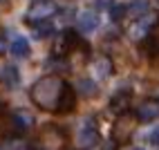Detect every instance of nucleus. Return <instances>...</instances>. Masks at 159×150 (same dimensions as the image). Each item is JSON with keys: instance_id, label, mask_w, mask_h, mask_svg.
<instances>
[{"instance_id": "f257e3e1", "label": "nucleus", "mask_w": 159, "mask_h": 150, "mask_svg": "<svg viewBox=\"0 0 159 150\" xmlns=\"http://www.w3.org/2000/svg\"><path fill=\"white\" fill-rule=\"evenodd\" d=\"M63 90H65V81H61L58 76H43L31 85V101L40 110L56 112Z\"/></svg>"}, {"instance_id": "f03ea898", "label": "nucleus", "mask_w": 159, "mask_h": 150, "mask_svg": "<svg viewBox=\"0 0 159 150\" xmlns=\"http://www.w3.org/2000/svg\"><path fill=\"white\" fill-rule=\"evenodd\" d=\"M155 25H157V14L155 11H148L141 18H134V23L128 27V34H130L132 40H143V38L150 36V31H152Z\"/></svg>"}, {"instance_id": "7ed1b4c3", "label": "nucleus", "mask_w": 159, "mask_h": 150, "mask_svg": "<svg viewBox=\"0 0 159 150\" xmlns=\"http://www.w3.org/2000/svg\"><path fill=\"white\" fill-rule=\"evenodd\" d=\"M134 121H137V114H130V112H123V114L116 116L114 128H112V139L116 143L130 139V134L134 132V125H137Z\"/></svg>"}, {"instance_id": "20e7f679", "label": "nucleus", "mask_w": 159, "mask_h": 150, "mask_svg": "<svg viewBox=\"0 0 159 150\" xmlns=\"http://www.w3.org/2000/svg\"><path fill=\"white\" fill-rule=\"evenodd\" d=\"M76 141L83 150H90V148H97L101 141V134H99V128L94 123V119H85L81 125V130L76 134Z\"/></svg>"}, {"instance_id": "39448f33", "label": "nucleus", "mask_w": 159, "mask_h": 150, "mask_svg": "<svg viewBox=\"0 0 159 150\" xmlns=\"http://www.w3.org/2000/svg\"><path fill=\"white\" fill-rule=\"evenodd\" d=\"M81 45V38L74 34V31H61V34L56 36V43H54V56H65L70 54V52L79 49Z\"/></svg>"}, {"instance_id": "423d86ee", "label": "nucleus", "mask_w": 159, "mask_h": 150, "mask_svg": "<svg viewBox=\"0 0 159 150\" xmlns=\"http://www.w3.org/2000/svg\"><path fill=\"white\" fill-rule=\"evenodd\" d=\"M58 11V7L52 2V0H36L34 5H31V9H29V23H38V20H49L52 16H54Z\"/></svg>"}, {"instance_id": "0eeeda50", "label": "nucleus", "mask_w": 159, "mask_h": 150, "mask_svg": "<svg viewBox=\"0 0 159 150\" xmlns=\"http://www.w3.org/2000/svg\"><path fill=\"white\" fill-rule=\"evenodd\" d=\"M31 123H34V116H31L29 112H25V110H18V112H14L11 116H9V121H7V125H9V132H11L14 137H20V134H25L29 128H31Z\"/></svg>"}, {"instance_id": "6e6552de", "label": "nucleus", "mask_w": 159, "mask_h": 150, "mask_svg": "<svg viewBox=\"0 0 159 150\" xmlns=\"http://www.w3.org/2000/svg\"><path fill=\"white\" fill-rule=\"evenodd\" d=\"M137 119L143 123H150L155 119H159V101H143L137 108Z\"/></svg>"}, {"instance_id": "1a4fd4ad", "label": "nucleus", "mask_w": 159, "mask_h": 150, "mask_svg": "<svg viewBox=\"0 0 159 150\" xmlns=\"http://www.w3.org/2000/svg\"><path fill=\"white\" fill-rule=\"evenodd\" d=\"M74 108H76V92H74L72 85L65 83V90H63V94H61V101H58V110L56 112L58 114H67Z\"/></svg>"}, {"instance_id": "9d476101", "label": "nucleus", "mask_w": 159, "mask_h": 150, "mask_svg": "<svg viewBox=\"0 0 159 150\" xmlns=\"http://www.w3.org/2000/svg\"><path fill=\"white\" fill-rule=\"evenodd\" d=\"M130 101H132V92L130 90H119L112 99H110V108L114 110V112H128V105H130Z\"/></svg>"}, {"instance_id": "9b49d317", "label": "nucleus", "mask_w": 159, "mask_h": 150, "mask_svg": "<svg viewBox=\"0 0 159 150\" xmlns=\"http://www.w3.org/2000/svg\"><path fill=\"white\" fill-rule=\"evenodd\" d=\"M0 81L5 83V88L16 90L20 85V72H18V67L16 65H5L2 72H0Z\"/></svg>"}, {"instance_id": "f8f14e48", "label": "nucleus", "mask_w": 159, "mask_h": 150, "mask_svg": "<svg viewBox=\"0 0 159 150\" xmlns=\"http://www.w3.org/2000/svg\"><path fill=\"white\" fill-rule=\"evenodd\" d=\"M76 20H79V29L81 31H85V34H90V31H94L99 27V16L94 14V11H81L79 16H76Z\"/></svg>"}, {"instance_id": "ddd939ff", "label": "nucleus", "mask_w": 159, "mask_h": 150, "mask_svg": "<svg viewBox=\"0 0 159 150\" xmlns=\"http://www.w3.org/2000/svg\"><path fill=\"white\" fill-rule=\"evenodd\" d=\"M92 70H94V74H97L99 79H108V76H112L114 65H112V61L108 56H97L94 63H92Z\"/></svg>"}, {"instance_id": "4468645a", "label": "nucleus", "mask_w": 159, "mask_h": 150, "mask_svg": "<svg viewBox=\"0 0 159 150\" xmlns=\"http://www.w3.org/2000/svg\"><path fill=\"white\" fill-rule=\"evenodd\" d=\"M76 92H79L81 96H85V99H94V96L99 94V88H97V83H94L92 79L83 76V79L76 81Z\"/></svg>"}, {"instance_id": "2eb2a0df", "label": "nucleus", "mask_w": 159, "mask_h": 150, "mask_svg": "<svg viewBox=\"0 0 159 150\" xmlns=\"http://www.w3.org/2000/svg\"><path fill=\"white\" fill-rule=\"evenodd\" d=\"M9 52L16 56V58H27L29 56V43H27V38H23V36H16L14 40H11V45H9Z\"/></svg>"}, {"instance_id": "dca6fc26", "label": "nucleus", "mask_w": 159, "mask_h": 150, "mask_svg": "<svg viewBox=\"0 0 159 150\" xmlns=\"http://www.w3.org/2000/svg\"><path fill=\"white\" fill-rule=\"evenodd\" d=\"M34 29V38H47L54 34V23L52 20H38V23H29Z\"/></svg>"}, {"instance_id": "f3484780", "label": "nucleus", "mask_w": 159, "mask_h": 150, "mask_svg": "<svg viewBox=\"0 0 159 150\" xmlns=\"http://www.w3.org/2000/svg\"><path fill=\"white\" fill-rule=\"evenodd\" d=\"M148 11H150V2H148V0H132L128 5V14L134 16V18H141Z\"/></svg>"}, {"instance_id": "a211bd4d", "label": "nucleus", "mask_w": 159, "mask_h": 150, "mask_svg": "<svg viewBox=\"0 0 159 150\" xmlns=\"http://www.w3.org/2000/svg\"><path fill=\"white\" fill-rule=\"evenodd\" d=\"M125 16H128V5H123V2H114V5L110 7V18L114 20V23L123 20Z\"/></svg>"}, {"instance_id": "6ab92c4d", "label": "nucleus", "mask_w": 159, "mask_h": 150, "mask_svg": "<svg viewBox=\"0 0 159 150\" xmlns=\"http://www.w3.org/2000/svg\"><path fill=\"white\" fill-rule=\"evenodd\" d=\"M47 67H54L56 72H67V61L63 56H54V58L47 61Z\"/></svg>"}, {"instance_id": "aec40b11", "label": "nucleus", "mask_w": 159, "mask_h": 150, "mask_svg": "<svg viewBox=\"0 0 159 150\" xmlns=\"http://www.w3.org/2000/svg\"><path fill=\"white\" fill-rule=\"evenodd\" d=\"M148 141L152 146H159V128H152V130L148 132Z\"/></svg>"}, {"instance_id": "412c9836", "label": "nucleus", "mask_w": 159, "mask_h": 150, "mask_svg": "<svg viewBox=\"0 0 159 150\" xmlns=\"http://www.w3.org/2000/svg\"><path fill=\"white\" fill-rule=\"evenodd\" d=\"M72 16H74V9H72V7H65V9H61V18L65 20V23H70V20H72Z\"/></svg>"}, {"instance_id": "4be33fe9", "label": "nucleus", "mask_w": 159, "mask_h": 150, "mask_svg": "<svg viewBox=\"0 0 159 150\" xmlns=\"http://www.w3.org/2000/svg\"><path fill=\"white\" fill-rule=\"evenodd\" d=\"M112 5H114L112 0H97V7H99V9H108V11H110Z\"/></svg>"}, {"instance_id": "5701e85b", "label": "nucleus", "mask_w": 159, "mask_h": 150, "mask_svg": "<svg viewBox=\"0 0 159 150\" xmlns=\"http://www.w3.org/2000/svg\"><path fill=\"white\" fill-rule=\"evenodd\" d=\"M101 150H116V141H114V139H112V141H105L101 146Z\"/></svg>"}, {"instance_id": "b1692460", "label": "nucleus", "mask_w": 159, "mask_h": 150, "mask_svg": "<svg viewBox=\"0 0 159 150\" xmlns=\"http://www.w3.org/2000/svg\"><path fill=\"white\" fill-rule=\"evenodd\" d=\"M5 52H7V40L0 36V54H5Z\"/></svg>"}, {"instance_id": "393cba45", "label": "nucleus", "mask_w": 159, "mask_h": 150, "mask_svg": "<svg viewBox=\"0 0 159 150\" xmlns=\"http://www.w3.org/2000/svg\"><path fill=\"white\" fill-rule=\"evenodd\" d=\"M128 150H146V148H141V146H132V148H128Z\"/></svg>"}, {"instance_id": "a878e982", "label": "nucleus", "mask_w": 159, "mask_h": 150, "mask_svg": "<svg viewBox=\"0 0 159 150\" xmlns=\"http://www.w3.org/2000/svg\"><path fill=\"white\" fill-rule=\"evenodd\" d=\"M5 112V101H0V114Z\"/></svg>"}]
</instances>
